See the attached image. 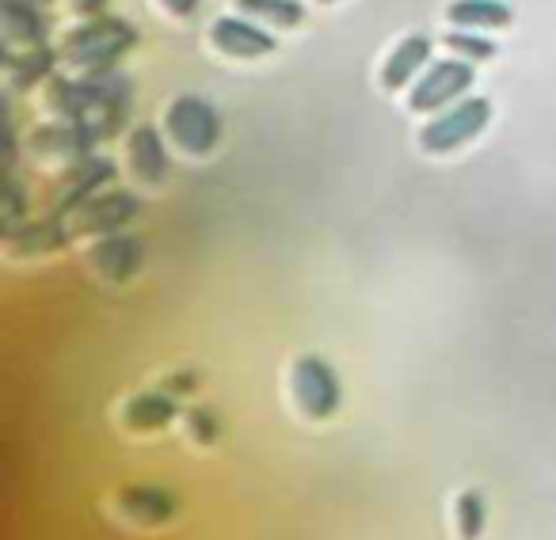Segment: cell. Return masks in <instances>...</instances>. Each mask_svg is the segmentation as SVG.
I'll return each instance as SVG.
<instances>
[{
	"mask_svg": "<svg viewBox=\"0 0 556 540\" xmlns=\"http://www.w3.org/2000/svg\"><path fill=\"white\" fill-rule=\"evenodd\" d=\"M47 103L62 118H115V123H126L130 80L118 69H92L80 80L50 77Z\"/></svg>",
	"mask_w": 556,
	"mask_h": 540,
	"instance_id": "cell-1",
	"label": "cell"
},
{
	"mask_svg": "<svg viewBox=\"0 0 556 540\" xmlns=\"http://www.w3.org/2000/svg\"><path fill=\"white\" fill-rule=\"evenodd\" d=\"M138 47V31L130 20L118 16H88L62 39V62L77 69H115L130 50Z\"/></svg>",
	"mask_w": 556,
	"mask_h": 540,
	"instance_id": "cell-2",
	"label": "cell"
},
{
	"mask_svg": "<svg viewBox=\"0 0 556 540\" xmlns=\"http://www.w3.org/2000/svg\"><path fill=\"white\" fill-rule=\"evenodd\" d=\"M492 123V100L484 95H465V100L450 103L446 111L431 118V123L419 130V149L431 156H446L457 153L462 145H469L472 138L488 130Z\"/></svg>",
	"mask_w": 556,
	"mask_h": 540,
	"instance_id": "cell-3",
	"label": "cell"
},
{
	"mask_svg": "<svg viewBox=\"0 0 556 540\" xmlns=\"http://www.w3.org/2000/svg\"><path fill=\"white\" fill-rule=\"evenodd\" d=\"M164 133L187 156H206L222 141V115L202 95H176L164 115Z\"/></svg>",
	"mask_w": 556,
	"mask_h": 540,
	"instance_id": "cell-4",
	"label": "cell"
},
{
	"mask_svg": "<svg viewBox=\"0 0 556 540\" xmlns=\"http://www.w3.org/2000/svg\"><path fill=\"white\" fill-rule=\"evenodd\" d=\"M477 85V62H465V57H442L431 62L419 80L408 88V107L416 115H439L450 103L465 100V92Z\"/></svg>",
	"mask_w": 556,
	"mask_h": 540,
	"instance_id": "cell-5",
	"label": "cell"
},
{
	"mask_svg": "<svg viewBox=\"0 0 556 540\" xmlns=\"http://www.w3.org/2000/svg\"><path fill=\"white\" fill-rule=\"evenodd\" d=\"M290 393L302 415L309 419H332L343 403V381L320 355H302L290 370Z\"/></svg>",
	"mask_w": 556,
	"mask_h": 540,
	"instance_id": "cell-6",
	"label": "cell"
},
{
	"mask_svg": "<svg viewBox=\"0 0 556 540\" xmlns=\"http://www.w3.org/2000/svg\"><path fill=\"white\" fill-rule=\"evenodd\" d=\"M118 130H123V123H115V118H62V123L39 126L31 133V149L42 156L80 160V156H92V149Z\"/></svg>",
	"mask_w": 556,
	"mask_h": 540,
	"instance_id": "cell-7",
	"label": "cell"
},
{
	"mask_svg": "<svg viewBox=\"0 0 556 540\" xmlns=\"http://www.w3.org/2000/svg\"><path fill=\"white\" fill-rule=\"evenodd\" d=\"M141 202L138 194L130 191H100L88 202H80L65 221H70L73 236H108V232H118L138 217Z\"/></svg>",
	"mask_w": 556,
	"mask_h": 540,
	"instance_id": "cell-8",
	"label": "cell"
},
{
	"mask_svg": "<svg viewBox=\"0 0 556 540\" xmlns=\"http://www.w3.org/2000/svg\"><path fill=\"white\" fill-rule=\"evenodd\" d=\"M210 42H214L225 57H232V62H260V57L278 50L275 31H267L260 20L244 16V12H237V16H217L214 27H210Z\"/></svg>",
	"mask_w": 556,
	"mask_h": 540,
	"instance_id": "cell-9",
	"label": "cell"
},
{
	"mask_svg": "<svg viewBox=\"0 0 556 540\" xmlns=\"http://www.w3.org/2000/svg\"><path fill=\"white\" fill-rule=\"evenodd\" d=\"M111 179H115V164L103 160V156H80V160L62 176V194H58V202H54L50 214L70 217L80 202H88L92 194H100Z\"/></svg>",
	"mask_w": 556,
	"mask_h": 540,
	"instance_id": "cell-10",
	"label": "cell"
},
{
	"mask_svg": "<svg viewBox=\"0 0 556 540\" xmlns=\"http://www.w3.org/2000/svg\"><path fill=\"white\" fill-rule=\"evenodd\" d=\"M126 164L141 183H164L172 171V156L164 145V133L153 123H141L126 133Z\"/></svg>",
	"mask_w": 556,
	"mask_h": 540,
	"instance_id": "cell-11",
	"label": "cell"
},
{
	"mask_svg": "<svg viewBox=\"0 0 556 540\" xmlns=\"http://www.w3.org/2000/svg\"><path fill=\"white\" fill-rule=\"evenodd\" d=\"M431 50H434L431 35H404V39L389 50L386 65H381V88L393 95V92H401V88L416 85L419 73L431 65Z\"/></svg>",
	"mask_w": 556,
	"mask_h": 540,
	"instance_id": "cell-12",
	"label": "cell"
},
{
	"mask_svg": "<svg viewBox=\"0 0 556 540\" xmlns=\"http://www.w3.org/2000/svg\"><path fill=\"white\" fill-rule=\"evenodd\" d=\"M88 262L96 267V274L108 282H130L141 267V240L130 236V232H108L92 244L88 252Z\"/></svg>",
	"mask_w": 556,
	"mask_h": 540,
	"instance_id": "cell-13",
	"label": "cell"
},
{
	"mask_svg": "<svg viewBox=\"0 0 556 540\" xmlns=\"http://www.w3.org/2000/svg\"><path fill=\"white\" fill-rule=\"evenodd\" d=\"M73 236L70 221L65 217L47 214L42 221H20L12 229H4V244H9L12 255H47L65 247Z\"/></svg>",
	"mask_w": 556,
	"mask_h": 540,
	"instance_id": "cell-14",
	"label": "cell"
},
{
	"mask_svg": "<svg viewBox=\"0 0 556 540\" xmlns=\"http://www.w3.org/2000/svg\"><path fill=\"white\" fill-rule=\"evenodd\" d=\"M0 31L9 47H47L50 20L35 0H0Z\"/></svg>",
	"mask_w": 556,
	"mask_h": 540,
	"instance_id": "cell-15",
	"label": "cell"
},
{
	"mask_svg": "<svg viewBox=\"0 0 556 540\" xmlns=\"http://www.w3.org/2000/svg\"><path fill=\"white\" fill-rule=\"evenodd\" d=\"M446 20L465 31H507L515 24L507 0H450Z\"/></svg>",
	"mask_w": 556,
	"mask_h": 540,
	"instance_id": "cell-16",
	"label": "cell"
},
{
	"mask_svg": "<svg viewBox=\"0 0 556 540\" xmlns=\"http://www.w3.org/2000/svg\"><path fill=\"white\" fill-rule=\"evenodd\" d=\"M179 415V403L168 388H153V393H138L130 403H126L123 419L130 430L138 434H153V430H164L172 426V419Z\"/></svg>",
	"mask_w": 556,
	"mask_h": 540,
	"instance_id": "cell-17",
	"label": "cell"
},
{
	"mask_svg": "<svg viewBox=\"0 0 556 540\" xmlns=\"http://www.w3.org/2000/svg\"><path fill=\"white\" fill-rule=\"evenodd\" d=\"M118 510L138 525H164L176 517V499L164 487L138 484V487H126L123 499H118Z\"/></svg>",
	"mask_w": 556,
	"mask_h": 540,
	"instance_id": "cell-18",
	"label": "cell"
},
{
	"mask_svg": "<svg viewBox=\"0 0 556 540\" xmlns=\"http://www.w3.org/2000/svg\"><path fill=\"white\" fill-rule=\"evenodd\" d=\"M58 57L50 47H24V50H12L4 54V73H9V85L27 88V85H39V80L54 77V65Z\"/></svg>",
	"mask_w": 556,
	"mask_h": 540,
	"instance_id": "cell-19",
	"label": "cell"
},
{
	"mask_svg": "<svg viewBox=\"0 0 556 540\" xmlns=\"http://www.w3.org/2000/svg\"><path fill=\"white\" fill-rule=\"evenodd\" d=\"M232 4H237V12L275 27V31H298L305 24L302 0H232Z\"/></svg>",
	"mask_w": 556,
	"mask_h": 540,
	"instance_id": "cell-20",
	"label": "cell"
},
{
	"mask_svg": "<svg viewBox=\"0 0 556 540\" xmlns=\"http://www.w3.org/2000/svg\"><path fill=\"white\" fill-rule=\"evenodd\" d=\"M442 47H446L450 54L465 57V62H492V57L500 54V47L488 39V31H465V27H450V31L442 35Z\"/></svg>",
	"mask_w": 556,
	"mask_h": 540,
	"instance_id": "cell-21",
	"label": "cell"
},
{
	"mask_svg": "<svg viewBox=\"0 0 556 540\" xmlns=\"http://www.w3.org/2000/svg\"><path fill=\"white\" fill-rule=\"evenodd\" d=\"M454 517H457V532L462 540H477L488 525V499L472 487V491H462L454 502Z\"/></svg>",
	"mask_w": 556,
	"mask_h": 540,
	"instance_id": "cell-22",
	"label": "cell"
},
{
	"mask_svg": "<svg viewBox=\"0 0 556 540\" xmlns=\"http://www.w3.org/2000/svg\"><path fill=\"white\" fill-rule=\"evenodd\" d=\"M184 423L199 446H214V441L222 438V423H217V415L210 408H191L184 415Z\"/></svg>",
	"mask_w": 556,
	"mask_h": 540,
	"instance_id": "cell-23",
	"label": "cell"
},
{
	"mask_svg": "<svg viewBox=\"0 0 556 540\" xmlns=\"http://www.w3.org/2000/svg\"><path fill=\"white\" fill-rule=\"evenodd\" d=\"M194 385H199V377L187 370V373H176V377H168V385H164V388H168L172 396H187V393H194Z\"/></svg>",
	"mask_w": 556,
	"mask_h": 540,
	"instance_id": "cell-24",
	"label": "cell"
},
{
	"mask_svg": "<svg viewBox=\"0 0 556 540\" xmlns=\"http://www.w3.org/2000/svg\"><path fill=\"white\" fill-rule=\"evenodd\" d=\"M161 4H164V9H168L176 20H187V16H194V12H199L202 0H161Z\"/></svg>",
	"mask_w": 556,
	"mask_h": 540,
	"instance_id": "cell-25",
	"label": "cell"
},
{
	"mask_svg": "<svg viewBox=\"0 0 556 540\" xmlns=\"http://www.w3.org/2000/svg\"><path fill=\"white\" fill-rule=\"evenodd\" d=\"M103 4H108V0H77V9L85 12V16H103Z\"/></svg>",
	"mask_w": 556,
	"mask_h": 540,
	"instance_id": "cell-26",
	"label": "cell"
},
{
	"mask_svg": "<svg viewBox=\"0 0 556 540\" xmlns=\"http://www.w3.org/2000/svg\"><path fill=\"white\" fill-rule=\"evenodd\" d=\"M317 4H336V0H317Z\"/></svg>",
	"mask_w": 556,
	"mask_h": 540,
	"instance_id": "cell-27",
	"label": "cell"
},
{
	"mask_svg": "<svg viewBox=\"0 0 556 540\" xmlns=\"http://www.w3.org/2000/svg\"><path fill=\"white\" fill-rule=\"evenodd\" d=\"M35 4H50V0H35Z\"/></svg>",
	"mask_w": 556,
	"mask_h": 540,
	"instance_id": "cell-28",
	"label": "cell"
}]
</instances>
